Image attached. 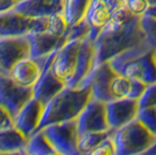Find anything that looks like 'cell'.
Returning a JSON list of instances; mask_svg holds the SVG:
<instances>
[{"instance_id":"277c9868","label":"cell","mask_w":156,"mask_h":155,"mask_svg":"<svg viewBox=\"0 0 156 155\" xmlns=\"http://www.w3.org/2000/svg\"><path fill=\"white\" fill-rule=\"evenodd\" d=\"M114 152H115V145H114L113 140H111V139H106L104 141H101L98 146L94 147V149L91 150L92 154H104V155L113 154Z\"/></svg>"},{"instance_id":"5b68a950","label":"cell","mask_w":156,"mask_h":155,"mask_svg":"<svg viewBox=\"0 0 156 155\" xmlns=\"http://www.w3.org/2000/svg\"><path fill=\"white\" fill-rule=\"evenodd\" d=\"M65 27V21L59 15L49 18V22H48V32L54 34V35H58L63 32Z\"/></svg>"},{"instance_id":"8992f818","label":"cell","mask_w":156,"mask_h":155,"mask_svg":"<svg viewBox=\"0 0 156 155\" xmlns=\"http://www.w3.org/2000/svg\"><path fill=\"white\" fill-rule=\"evenodd\" d=\"M127 8L130 13L133 14H142L148 8L147 0H127Z\"/></svg>"},{"instance_id":"7a4b0ae2","label":"cell","mask_w":156,"mask_h":155,"mask_svg":"<svg viewBox=\"0 0 156 155\" xmlns=\"http://www.w3.org/2000/svg\"><path fill=\"white\" fill-rule=\"evenodd\" d=\"M113 13L114 12L111 11L106 0H96V2L93 4V7H92L90 21L94 27L101 28L110 23V20Z\"/></svg>"},{"instance_id":"3957f363","label":"cell","mask_w":156,"mask_h":155,"mask_svg":"<svg viewBox=\"0 0 156 155\" xmlns=\"http://www.w3.org/2000/svg\"><path fill=\"white\" fill-rule=\"evenodd\" d=\"M111 96L115 99H125L132 92V82L124 76H115L112 78L108 85Z\"/></svg>"},{"instance_id":"6da1fadb","label":"cell","mask_w":156,"mask_h":155,"mask_svg":"<svg viewBox=\"0 0 156 155\" xmlns=\"http://www.w3.org/2000/svg\"><path fill=\"white\" fill-rule=\"evenodd\" d=\"M9 78L14 84L21 88H33L41 78L42 71L40 65L27 57L19 59L15 64L9 69Z\"/></svg>"}]
</instances>
